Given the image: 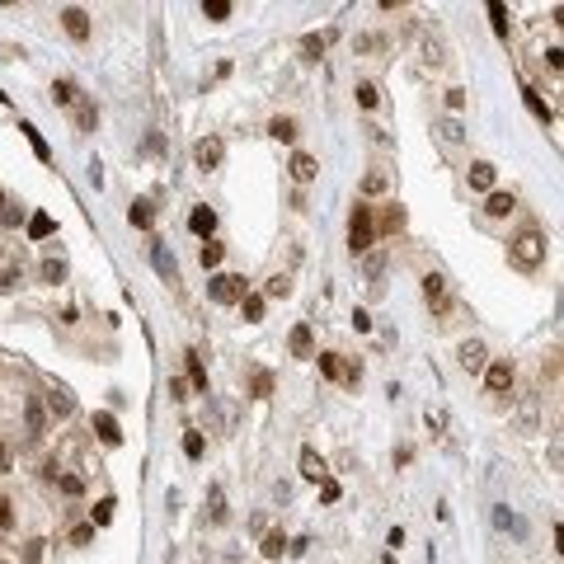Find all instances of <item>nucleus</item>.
<instances>
[{"mask_svg": "<svg viewBox=\"0 0 564 564\" xmlns=\"http://www.w3.org/2000/svg\"><path fill=\"white\" fill-rule=\"evenodd\" d=\"M508 263L522 273H536L545 263V231L541 226H527V231H518V236L508 240Z\"/></svg>", "mask_w": 564, "mask_h": 564, "instance_id": "1", "label": "nucleus"}, {"mask_svg": "<svg viewBox=\"0 0 564 564\" xmlns=\"http://www.w3.org/2000/svg\"><path fill=\"white\" fill-rule=\"evenodd\" d=\"M372 216H376V207H367V203L353 207V216H348V249L353 254H367V249H372V240H376Z\"/></svg>", "mask_w": 564, "mask_h": 564, "instance_id": "2", "label": "nucleus"}, {"mask_svg": "<svg viewBox=\"0 0 564 564\" xmlns=\"http://www.w3.org/2000/svg\"><path fill=\"white\" fill-rule=\"evenodd\" d=\"M207 296H212L216 306H236L240 296H245V278H240V273H216V278L207 282Z\"/></svg>", "mask_w": 564, "mask_h": 564, "instance_id": "3", "label": "nucleus"}, {"mask_svg": "<svg viewBox=\"0 0 564 564\" xmlns=\"http://www.w3.org/2000/svg\"><path fill=\"white\" fill-rule=\"evenodd\" d=\"M320 372H325L329 381H343V386H358L362 381V367H358V362H343L338 353H320Z\"/></svg>", "mask_w": 564, "mask_h": 564, "instance_id": "4", "label": "nucleus"}, {"mask_svg": "<svg viewBox=\"0 0 564 564\" xmlns=\"http://www.w3.org/2000/svg\"><path fill=\"white\" fill-rule=\"evenodd\" d=\"M423 296H428V306L438 316L451 311V292H447V278H442V273H423Z\"/></svg>", "mask_w": 564, "mask_h": 564, "instance_id": "5", "label": "nucleus"}, {"mask_svg": "<svg viewBox=\"0 0 564 564\" xmlns=\"http://www.w3.org/2000/svg\"><path fill=\"white\" fill-rule=\"evenodd\" d=\"M221 156H226L221 136H203V141L193 146V160H198V169H216V165H221Z\"/></svg>", "mask_w": 564, "mask_h": 564, "instance_id": "6", "label": "nucleus"}, {"mask_svg": "<svg viewBox=\"0 0 564 564\" xmlns=\"http://www.w3.org/2000/svg\"><path fill=\"white\" fill-rule=\"evenodd\" d=\"M485 386H489V395H508L513 391V362H489L485 367Z\"/></svg>", "mask_w": 564, "mask_h": 564, "instance_id": "7", "label": "nucleus"}, {"mask_svg": "<svg viewBox=\"0 0 564 564\" xmlns=\"http://www.w3.org/2000/svg\"><path fill=\"white\" fill-rule=\"evenodd\" d=\"M456 358H461L465 372H485V367H489V353H485V343H480V338H465Z\"/></svg>", "mask_w": 564, "mask_h": 564, "instance_id": "8", "label": "nucleus"}, {"mask_svg": "<svg viewBox=\"0 0 564 564\" xmlns=\"http://www.w3.org/2000/svg\"><path fill=\"white\" fill-rule=\"evenodd\" d=\"M94 433H99L104 447H123V428H118V418H113L109 409H99V414H94Z\"/></svg>", "mask_w": 564, "mask_h": 564, "instance_id": "9", "label": "nucleus"}, {"mask_svg": "<svg viewBox=\"0 0 564 564\" xmlns=\"http://www.w3.org/2000/svg\"><path fill=\"white\" fill-rule=\"evenodd\" d=\"M151 263H156V273L165 282H179V263H174V254H169L160 240H151Z\"/></svg>", "mask_w": 564, "mask_h": 564, "instance_id": "10", "label": "nucleus"}, {"mask_svg": "<svg viewBox=\"0 0 564 564\" xmlns=\"http://www.w3.org/2000/svg\"><path fill=\"white\" fill-rule=\"evenodd\" d=\"M61 24H66V34L76 38V43H85V38H90V14L80 10V5H71V10H61Z\"/></svg>", "mask_w": 564, "mask_h": 564, "instance_id": "11", "label": "nucleus"}, {"mask_svg": "<svg viewBox=\"0 0 564 564\" xmlns=\"http://www.w3.org/2000/svg\"><path fill=\"white\" fill-rule=\"evenodd\" d=\"M24 423H29V433H34V438H43V433H47V409H43V400H38V395H29V405H24Z\"/></svg>", "mask_w": 564, "mask_h": 564, "instance_id": "12", "label": "nucleus"}, {"mask_svg": "<svg viewBox=\"0 0 564 564\" xmlns=\"http://www.w3.org/2000/svg\"><path fill=\"white\" fill-rule=\"evenodd\" d=\"M287 348H292V358H316V338H311V325H296L292 338H287Z\"/></svg>", "mask_w": 564, "mask_h": 564, "instance_id": "13", "label": "nucleus"}, {"mask_svg": "<svg viewBox=\"0 0 564 564\" xmlns=\"http://www.w3.org/2000/svg\"><path fill=\"white\" fill-rule=\"evenodd\" d=\"M127 221H132L136 231H151V226H156V207H151V198H136V203L127 207Z\"/></svg>", "mask_w": 564, "mask_h": 564, "instance_id": "14", "label": "nucleus"}, {"mask_svg": "<svg viewBox=\"0 0 564 564\" xmlns=\"http://www.w3.org/2000/svg\"><path fill=\"white\" fill-rule=\"evenodd\" d=\"M188 231L207 240V236L216 231V212H212V207H193V212H188Z\"/></svg>", "mask_w": 564, "mask_h": 564, "instance_id": "15", "label": "nucleus"}, {"mask_svg": "<svg viewBox=\"0 0 564 564\" xmlns=\"http://www.w3.org/2000/svg\"><path fill=\"white\" fill-rule=\"evenodd\" d=\"M372 226H376V231H386V236H395V231L405 226V207H400V203H386V212L372 216Z\"/></svg>", "mask_w": 564, "mask_h": 564, "instance_id": "16", "label": "nucleus"}, {"mask_svg": "<svg viewBox=\"0 0 564 564\" xmlns=\"http://www.w3.org/2000/svg\"><path fill=\"white\" fill-rule=\"evenodd\" d=\"M183 362H188V381H193V391H203V395H207V367H203V353L188 348V353H183Z\"/></svg>", "mask_w": 564, "mask_h": 564, "instance_id": "17", "label": "nucleus"}, {"mask_svg": "<svg viewBox=\"0 0 564 564\" xmlns=\"http://www.w3.org/2000/svg\"><path fill=\"white\" fill-rule=\"evenodd\" d=\"M316 174H320L316 156H306V151H296V156H292V179H296V183H311Z\"/></svg>", "mask_w": 564, "mask_h": 564, "instance_id": "18", "label": "nucleus"}, {"mask_svg": "<svg viewBox=\"0 0 564 564\" xmlns=\"http://www.w3.org/2000/svg\"><path fill=\"white\" fill-rule=\"evenodd\" d=\"M52 99L61 104V109H76L80 104V85L76 80H52Z\"/></svg>", "mask_w": 564, "mask_h": 564, "instance_id": "19", "label": "nucleus"}, {"mask_svg": "<svg viewBox=\"0 0 564 564\" xmlns=\"http://www.w3.org/2000/svg\"><path fill=\"white\" fill-rule=\"evenodd\" d=\"M470 188L494 193V165H489V160H475V165H470Z\"/></svg>", "mask_w": 564, "mask_h": 564, "instance_id": "20", "label": "nucleus"}, {"mask_svg": "<svg viewBox=\"0 0 564 564\" xmlns=\"http://www.w3.org/2000/svg\"><path fill=\"white\" fill-rule=\"evenodd\" d=\"M301 475H306V480H325V475H329L316 447H301Z\"/></svg>", "mask_w": 564, "mask_h": 564, "instance_id": "21", "label": "nucleus"}, {"mask_svg": "<svg viewBox=\"0 0 564 564\" xmlns=\"http://www.w3.org/2000/svg\"><path fill=\"white\" fill-rule=\"evenodd\" d=\"M19 132L29 136V146H34V156H38V160H43V165H47V160H52V146H47V141H43V132H38L34 123H19Z\"/></svg>", "mask_w": 564, "mask_h": 564, "instance_id": "22", "label": "nucleus"}, {"mask_svg": "<svg viewBox=\"0 0 564 564\" xmlns=\"http://www.w3.org/2000/svg\"><path fill=\"white\" fill-rule=\"evenodd\" d=\"M47 409H52V418H71V409H76V400H71L61 386H56L52 395H47Z\"/></svg>", "mask_w": 564, "mask_h": 564, "instance_id": "23", "label": "nucleus"}, {"mask_svg": "<svg viewBox=\"0 0 564 564\" xmlns=\"http://www.w3.org/2000/svg\"><path fill=\"white\" fill-rule=\"evenodd\" d=\"M522 104H527V109H531V118H541V123H550V118H555V113H550V104H545L536 90H522Z\"/></svg>", "mask_w": 564, "mask_h": 564, "instance_id": "24", "label": "nucleus"}, {"mask_svg": "<svg viewBox=\"0 0 564 564\" xmlns=\"http://www.w3.org/2000/svg\"><path fill=\"white\" fill-rule=\"evenodd\" d=\"M94 123H99V109H94L90 99H80L76 104V127L80 132H94Z\"/></svg>", "mask_w": 564, "mask_h": 564, "instance_id": "25", "label": "nucleus"}, {"mask_svg": "<svg viewBox=\"0 0 564 564\" xmlns=\"http://www.w3.org/2000/svg\"><path fill=\"white\" fill-rule=\"evenodd\" d=\"M513 207H518V198H513V193H489L485 212H489V216H508V212H513Z\"/></svg>", "mask_w": 564, "mask_h": 564, "instance_id": "26", "label": "nucleus"}, {"mask_svg": "<svg viewBox=\"0 0 564 564\" xmlns=\"http://www.w3.org/2000/svg\"><path fill=\"white\" fill-rule=\"evenodd\" d=\"M268 136H273V141H296V123H292V118H273Z\"/></svg>", "mask_w": 564, "mask_h": 564, "instance_id": "27", "label": "nucleus"}, {"mask_svg": "<svg viewBox=\"0 0 564 564\" xmlns=\"http://www.w3.org/2000/svg\"><path fill=\"white\" fill-rule=\"evenodd\" d=\"M240 311H245V320H249V325H259V320H263V296H240Z\"/></svg>", "mask_w": 564, "mask_h": 564, "instance_id": "28", "label": "nucleus"}, {"mask_svg": "<svg viewBox=\"0 0 564 564\" xmlns=\"http://www.w3.org/2000/svg\"><path fill=\"white\" fill-rule=\"evenodd\" d=\"M353 94H358L362 109H376V104H381V90H376L372 80H358V90H353Z\"/></svg>", "mask_w": 564, "mask_h": 564, "instance_id": "29", "label": "nucleus"}, {"mask_svg": "<svg viewBox=\"0 0 564 564\" xmlns=\"http://www.w3.org/2000/svg\"><path fill=\"white\" fill-rule=\"evenodd\" d=\"M52 231H56V226H52V216H47V212H38L34 221H29V240H47Z\"/></svg>", "mask_w": 564, "mask_h": 564, "instance_id": "30", "label": "nucleus"}, {"mask_svg": "<svg viewBox=\"0 0 564 564\" xmlns=\"http://www.w3.org/2000/svg\"><path fill=\"white\" fill-rule=\"evenodd\" d=\"M282 550H287V536H282V531H268V536H263V555H268V560H282Z\"/></svg>", "mask_w": 564, "mask_h": 564, "instance_id": "31", "label": "nucleus"}, {"mask_svg": "<svg viewBox=\"0 0 564 564\" xmlns=\"http://www.w3.org/2000/svg\"><path fill=\"white\" fill-rule=\"evenodd\" d=\"M109 522H113V498H104L90 508V527H109Z\"/></svg>", "mask_w": 564, "mask_h": 564, "instance_id": "32", "label": "nucleus"}, {"mask_svg": "<svg viewBox=\"0 0 564 564\" xmlns=\"http://www.w3.org/2000/svg\"><path fill=\"white\" fill-rule=\"evenodd\" d=\"M183 456H188V461H198V456H203V433H183Z\"/></svg>", "mask_w": 564, "mask_h": 564, "instance_id": "33", "label": "nucleus"}, {"mask_svg": "<svg viewBox=\"0 0 564 564\" xmlns=\"http://www.w3.org/2000/svg\"><path fill=\"white\" fill-rule=\"evenodd\" d=\"M56 485H61V494H71V498L85 494V480H80V475H56Z\"/></svg>", "mask_w": 564, "mask_h": 564, "instance_id": "34", "label": "nucleus"}, {"mask_svg": "<svg viewBox=\"0 0 564 564\" xmlns=\"http://www.w3.org/2000/svg\"><path fill=\"white\" fill-rule=\"evenodd\" d=\"M329 38H334V34H306V38H301V47H306L311 56H320V52L329 47Z\"/></svg>", "mask_w": 564, "mask_h": 564, "instance_id": "35", "label": "nucleus"}, {"mask_svg": "<svg viewBox=\"0 0 564 564\" xmlns=\"http://www.w3.org/2000/svg\"><path fill=\"white\" fill-rule=\"evenodd\" d=\"M207 19H231V0H203Z\"/></svg>", "mask_w": 564, "mask_h": 564, "instance_id": "36", "label": "nucleus"}, {"mask_svg": "<svg viewBox=\"0 0 564 564\" xmlns=\"http://www.w3.org/2000/svg\"><path fill=\"white\" fill-rule=\"evenodd\" d=\"M263 292H268V296H292V278H282V273H273Z\"/></svg>", "mask_w": 564, "mask_h": 564, "instance_id": "37", "label": "nucleus"}, {"mask_svg": "<svg viewBox=\"0 0 564 564\" xmlns=\"http://www.w3.org/2000/svg\"><path fill=\"white\" fill-rule=\"evenodd\" d=\"M221 254H226V249L216 245V240H207V245H203V254H198V259H203V268H216V263H221Z\"/></svg>", "mask_w": 564, "mask_h": 564, "instance_id": "38", "label": "nucleus"}, {"mask_svg": "<svg viewBox=\"0 0 564 564\" xmlns=\"http://www.w3.org/2000/svg\"><path fill=\"white\" fill-rule=\"evenodd\" d=\"M489 19H494V34H498V38H508V10L498 5V0L489 5Z\"/></svg>", "mask_w": 564, "mask_h": 564, "instance_id": "39", "label": "nucleus"}, {"mask_svg": "<svg viewBox=\"0 0 564 564\" xmlns=\"http://www.w3.org/2000/svg\"><path fill=\"white\" fill-rule=\"evenodd\" d=\"M338 494H343L338 480H334V475H325V480H320V498H325V503H338Z\"/></svg>", "mask_w": 564, "mask_h": 564, "instance_id": "40", "label": "nucleus"}, {"mask_svg": "<svg viewBox=\"0 0 564 564\" xmlns=\"http://www.w3.org/2000/svg\"><path fill=\"white\" fill-rule=\"evenodd\" d=\"M43 278L47 282H61V278H66V263H61V259H47L43 263Z\"/></svg>", "mask_w": 564, "mask_h": 564, "instance_id": "41", "label": "nucleus"}, {"mask_svg": "<svg viewBox=\"0 0 564 564\" xmlns=\"http://www.w3.org/2000/svg\"><path fill=\"white\" fill-rule=\"evenodd\" d=\"M381 188H386V174H381V169H372V174L362 179V193H381Z\"/></svg>", "mask_w": 564, "mask_h": 564, "instance_id": "42", "label": "nucleus"}, {"mask_svg": "<svg viewBox=\"0 0 564 564\" xmlns=\"http://www.w3.org/2000/svg\"><path fill=\"white\" fill-rule=\"evenodd\" d=\"M10 527H14V503L0 498V531H10Z\"/></svg>", "mask_w": 564, "mask_h": 564, "instance_id": "43", "label": "nucleus"}, {"mask_svg": "<svg viewBox=\"0 0 564 564\" xmlns=\"http://www.w3.org/2000/svg\"><path fill=\"white\" fill-rule=\"evenodd\" d=\"M438 132L447 136V141H461V136H465V132H461V123H456V118H447V123H442Z\"/></svg>", "mask_w": 564, "mask_h": 564, "instance_id": "44", "label": "nucleus"}, {"mask_svg": "<svg viewBox=\"0 0 564 564\" xmlns=\"http://www.w3.org/2000/svg\"><path fill=\"white\" fill-rule=\"evenodd\" d=\"M94 541V527H76L71 531V545H90Z\"/></svg>", "mask_w": 564, "mask_h": 564, "instance_id": "45", "label": "nucleus"}, {"mask_svg": "<svg viewBox=\"0 0 564 564\" xmlns=\"http://www.w3.org/2000/svg\"><path fill=\"white\" fill-rule=\"evenodd\" d=\"M273 391V376L268 372H254V395H268Z\"/></svg>", "mask_w": 564, "mask_h": 564, "instance_id": "46", "label": "nucleus"}, {"mask_svg": "<svg viewBox=\"0 0 564 564\" xmlns=\"http://www.w3.org/2000/svg\"><path fill=\"white\" fill-rule=\"evenodd\" d=\"M183 391H188V381H183V376H169V395H174V400H188Z\"/></svg>", "mask_w": 564, "mask_h": 564, "instance_id": "47", "label": "nucleus"}, {"mask_svg": "<svg viewBox=\"0 0 564 564\" xmlns=\"http://www.w3.org/2000/svg\"><path fill=\"white\" fill-rule=\"evenodd\" d=\"M43 560V541H29V550H24V564H38Z\"/></svg>", "mask_w": 564, "mask_h": 564, "instance_id": "48", "label": "nucleus"}, {"mask_svg": "<svg viewBox=\"0 0 564 564\" xmlns=\"http://www.w3.org/2000/svg\"><path fill=\"white\" fill-rule=\"evenodd\" d=\"M447 109H465V90H447Z\"/></svg>", "mask_w": 564, "mask_h": 564, "instance_id": "49", "label": "nucleus"}, {"mask_svg": "<svg viewBox=\"0 0 564 564\" xmlns=\"http://www.w3.org/2000/svg\"><path fill=\"white\" fill-rule=\"evenodd\" d=\"M226 518V508H221V494H216V489H212V522H221Z\"/></svg>", "mask_w": 564, "mask_h": 564, "instance_id": "50", "label": "nucleus"}, {"mask_svg": "<svg viewBox=\"0 0 564 564\" xmlns=\"http://www.w3.org/2000/svg\"><path fill=\"white\" fill-rule=\"evenodd\" d=\"M0 470H14V456H10V447L0 442Z\"/></svg>", "mask_w": 564, "mask_h": 564, "instance_id": "51", "label": "nucleus"}, {"mask_svg": "<svg viewBox=\"0 0 564 564\" xmlns=\"http://www.w3.org/2000/svg\"><path fill=\"white\" fill-rule=\"evenodd\" d=\"M0 207H5V193H0Z\"/></svg>", "mask_w": 564, "mask_h": 564, "instance_id": "52", "label": "nucleus"}]
</instances>
